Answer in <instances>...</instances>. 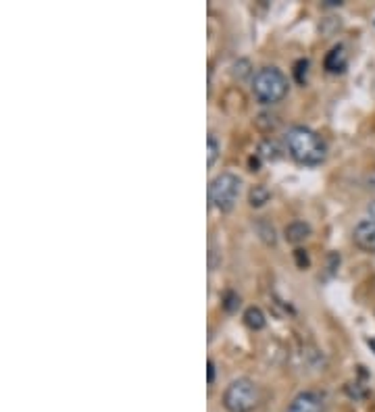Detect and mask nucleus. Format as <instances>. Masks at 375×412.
I'll return each mask as SVG.
<instances>
[{"label": "nucleus", "mask_w": 375, "mask_h": 412, "mask_svg": "<svg viewBox=\"0 0 375 412\" xmlns=\"http://www.w3.org/2000/svg\"><path fill=\"white\" fill-rule=\"evenodd\" d=\"M285 148L290 152V156L300 163V165H321L328 156V144L326 139L319 136L317 132L296 125L288 132L285 136Z\"/></svg>", "instance_id": "nucleus-1"}, {"label": "nucleus", "mask_w": 375, "mask_h": 412, "mask_svg": "<svg viewBox=\"0 0 375 412\" xmlns=\"http://www.w3.org/2000/svg\"><path fill=\"white\" fill-rule=\"evenodd\" d=\"M288 77L281 73L278 67H263L257 71L252 80V94L263 104H276L285 98L288 94Z\"/></svg>", "instance_id": "nucleus-2"}, {"label": "nucleus", "mask_w": 375, "mask_h": 412, "mask_svg": "<svg viewBox=\"0 0 375 412\" xmlns=\"http://www.w3.org/2000/svg\"><path fill=\"white\" fill-rule=\"evenodd\" d=\"M259 387L250 379H235L223 394V406L230 412H252L259 406Z\"/></svg>", "instance_id": "nucleus-3"}, {"label": "nucleus", "mask_w": 375, "mask_h": 412, "mask_svg": "<svg viewBox=\"0 0 375 412\" xmlns=\"http://www.w3.org/2000/svg\"><path fill=\"white\" fill-rule=\"evenodd\" d=\"M238 194H240V177L234 173H221L209 183V202L221 213H230L234 208Z\"/></svg>", "instance_id": "nucleus-4"}, {"label": "nucleus", "mask_w": 375, "mask_h": 412, "mask_svg": "<svg viewBox=\"0 0 375 412\" xmlns=\"http://www.w3.org/2000/svg\"><path fill=\"white\" fill-rule=\"evenodd\" d=\"M352 239H355L357 248H361L363 252L375 254V221H371V219L361 221V223L355 227Z\"/></svg>", "instance_id": "nucleus-5"}, {"label": "nucleus", "mask_w": 375, "mask_h": 412, "mask_svg": "<svg viewBox=\"0 0 375 412\" xmlns=\"http://www.w3.org/2000/svg\"><path fill=\"white\" fill-rule=\"evenodd\" d=\"M285 412H324V398L317 392L298 394Z\"/></svg>", "instance_id": "nucleus-6"}, {"label": "nucleus", "mask_w": 375, "mask_h": 412, "mask_svg": "<svg viewBox=\"0 0 375 412\" xmlns=\"http://www.w3.org/2000/svg\"><path fill=\"white\" fill-rule=\"evenodd\" d=\"M348 65V52L342 44L333 46L326 54V61H324V67L328 73H342Z\"/></svg>", "instance_id": "nucleus-7"}, {"label": "nucleus", "mask_w": 375, "mask_h": 412, "mask_svg": "<svg viewBox=\"0 0 375 412\" xmlns=\"http://www.w3.org/2000/svg\"><path fill=\"white\" fill-rule=\"evenodd\" d=\"M285 239L290 242V244H300V242H305L309 235H311V227H309V223H305V221H294V223H290L288 227H285Z\"/></svg>", "instance_id": "nucleus-8"}, {"label": "nucleus", "mask_w": 375, "mask_h": 412, "mask_svg": "<svg viewBox=\"0 0 375 412\" xmlns=\"http://www.w3.org/2000/svg\"><path fill=\"white\" fill-rule=\"evenodd\" d=\"M244 323H246V327L248 329H252V331H261L263 327H265V315H263V311L259 308V306H250V308H246V313H244Z\"/></svg>", "instance_id": "nucleus-9"}, {"label": "nucleus", "mask_w": 375, "mask_h": 412, "mask_svg": "<svg viewBox=\"0 0 375 412\" xmlns=\"http://www.w3.org/2000/svg\"><path fill=\"white\" fill-rule=\"evenodd\" d=\"M269 198H271V192L265 187V185H252V189L248 192V202H250V206H254V208H259V206H263L265 202H269Z\"/></svg>", "instance_id": "nucleus-10"}, {"label": "nucleus", "mask_w": 375, "mask_h": 412, "mask_svg": "<svg viewBox=\"0 0 375 412\" xmlns=\"http://www.w3.org/2000/svg\"><path fill=\"white\" fill-rule=\"evenodd\" d=\"M257 156H259V158H265V161H276V158H280V148H278V144H276V142L265 139V142L259 146Z\"/></svg>", "instance_id": "nucleus-11"}, {"label": "nucleus", "mask_w": 375, "mask_h": 412, "mask_svg": "<svg viewBox=\"0 0 375 412\" xmlns=\"http://www.w3.org/2000/svg\"><path fill=\"white\" fill-rule=\"evenodd\" d=\"M217 156H219V144H217L215 137L209 136L207 137V165L213 167L215 161H217Z\"/></svg>", "instance_id": "nucleus-12"}, {"label": "nucleus", "mask_w": 375, "mask_h": 412, "mask_svg": "<svg viewBox=\"0 0 375 412\" xmlns=\"http://www.w3.org/2000/svg\"><path fill=\"white\" fill-rule=\"evenodd\" d=\"M307 73H309V61L307 58H300L296 65H294V80L298 84H305L307 82Z\"/></svg>", "instance_id": "nucleus-13"}, {"label": "nucleus", "mask_w": 375, "mask_h": 412, "mask_svg": "<svg viewBox=\"0 0 375 412\" xmlns=\"http://www.w3.org/2000/svg\"><path fill=\"white\" fill-rule=\"evenodd\" d=\"M257 229H259L261 237H263L267 244H276V229H273V225H269L267 221H261V223L257 225Z\"/></svg>", "instance_id": "nucleus-14"}, {"label": "nucleus", "mask_w": 375, "mask_h": 412, "mask_svg": "<svg viewBox=\"0 0 375 412\" xmlns=\"http://www.w3.org/2000/svg\"><path fill=\"white\" fill-rule=\"evenodd\" d=\"M238 306H240V296L235 292H226V296H223V308L228 313H234V311H238Z\"/></svg>", "instance_id": "nucleus-15"}, {"label": "nucleus", "mask_w": 375, "mask_h": 412, "mask_svg": "<svg viewBox=\"0 0 375 412\" xmlns=\"http://www.w3.org/2000/svg\"><path fill=\"white\" fill-rule=\"evenodd\" d=\"M234 75L238 77V80L248 77V75H250V61H246V58L238 61V63L234 65Z\"/></svg>", "instance_id": "nucleus-16"}, {"label": "nucleus", "mask_w": 375, "mask_h": 412, "mask_svg": "<svg viewBox=\"0 0 375 412\" xmlns=\"http://www.w3.org/2000/svg\"><path fill=\"white\" fill-rule=\"evenodd\" d=\"M294 258H296V265H298V269H309V265H311V258H309V254H307V250H296L294 252Z\"/></svg>", "instance_id": "nucleus-17"}, {"label": "nucleus", "mask_w": 375, "mask_h": 412, "mask_svg": "<svg viewBox=\"0 0 375 412\" xmlns=\"http://www.w3.org/2000/svg\"><path fill=\"white\" fill-rule=\"evenodd\" d=\"M213 381H215V363L209 361V363H207V383L213 385Z\"/></svg>", "instance_id": "nucleus-18"}, {"label": "nucleus", "mask_w": 375, "mask_h": 412, "mask_svg": "<svg viewBox=\"0 0 375 412\" xmlns=\"http://www.w3.org/2000/svg\"><path fill=\"white\" fill-rule=\"evenodd\" d=\"M365 185L371 189V192H375V171H371L369 175H367V180H365Z\"/></svg>", "instance_id": "nucleus-19"}, {"label": "nucleus", "mask_w": 375, "mask_h": 412, "mask_svg": "<svg viewBox=\"0 0 375 412\" xmlns=\"http://www.w3.org/2000/svg\"><path fill=\"white\" fill-rule=\"evenodd\" d=\"M367 215H369V219H371V221H375V200L369 202V206H367Z\"/></svg>", "instance_id": "nucleus-20"}, {"label": "nucleus", "mask_w": 375, "mask_h": 412, "mask_svg": "<svg viewBox=\"0 0 375 412\" xmlns=\"http://www.w3.org/2000/svg\"><path fill=\"white\" fill-rule=\"evenodd\" d=\"M250 171H259V156L250 158Z\"/></svg>", "instance_id": "nucleus-21"}, {"label": "nucleus", "mask_w": 375, "mask_h": 412, "mask_svg": "<svg viewBox=\"0 0 375 412\" xmlns=\"http://www.w3.org/2000/svg\"><path fill=\"white\" fill-rule=\"evenodd\" d=\"M326 4H328V6H340L342 2H340V0H326Z\"/></svg>", "instance_id": "nucleus-22"}, {"label": "nucleus", "mask_w": 375, "mask_h": 412, "mask_svg": "<svg viewBox=\"0 0 375 412\" xmlns=\"http://www.w3.org/2000/svg\"><path fill=\"white\" fill-rule=\"evenodd\" d=\"M367 344H369V348H371V350L375 352V337L374 339H367Z\"/></svg>", "instance_id": "nucleus-23"}]
</instances>
